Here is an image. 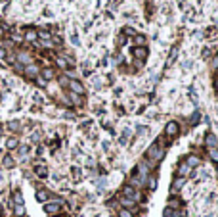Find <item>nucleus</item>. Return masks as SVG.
I'll return each instance as SVG.
<instances>
[{
    "label": "nucleus",
    "mask_w": 218,
    "mask_h": 217,
    "mask_svg": "<svg viewBox=\"0 0 218 217\" xmlns=\"http://www.w3.org/2000/svg\"><path fill=\"white\" fill-rule=\"evenodd\" d=\"M163 148H159V142H155L149 146V150H147V158H149L151 162H159L161 158H163Z\"/></svg>",
    "instance_id": "1"
},
{
    "label": "nucleus",
    "mask_w": 218,
    "mask_h": 217,
    "mask_svg": "<svg viewBox=\"0 0 218 217\" xmlns=\"http://www.w3.org/2000/svg\"><path fill=\"white\" fill-rule=\"evenodd\" d=\"M67 87H69V90H71L73 94H77V96H81V94H84V85H82V83H78L77 79H71Z\"/></svg>",
    "instance_id": "2"
},
{
    "label": "nucleus",
    "mask_w": 218,
    "mask_h": 217,
    "mask_svg": "<svg viewBox=\"0 0 218 217\" xmlns=\"http://www.w3.org/2000/svg\"><path fill=\"white\" fill-rule=\"evenodd\" d=\"M61 204H63V200H56V202H50L44 206V211L50 213V215H56V213H59V209H61Z\"/></svg>",
    "instance_id": "3"
},
{
    "label": "nucleus",
    "mask_w": 218,
    "mask_h": 217,
    "mask_svg": "<svg viewBox=\"0 0 218 217\" xmlns=\"http://www.w3.org/2000/svg\"><path fill=\"white\" fill-rule=\"evenodd\" d=\"M121 206H123L124 209H130V211H136V202H134V200L132 198H121Z\"/></svg>",
    "instance_id": "4"
},
{
    "label": "nucleus",
    "mask_w": 218,
    "mask_h": 217,
    "mask_svg": "<svg viewBox=\"0 0 218 217\" xmlns=\"http://www.w3.org/2000/svg\"><path fill=\"white\" fill-rule=\"evenodd\" d=\"M165 133H167L168 136H174V134H178V123H176V121H168Z\"/></svg>",
    "instance_id": "5"
},
{
    "label": "nucleus",
    "mask_w": 218,
    "mask_h": 217,
    "mask_svg": "<svg viewBox=\"0 0 218 217\" xmlns=\"http://www.w3.org/2000/svg\"><path fill=\"white\" fill-rule=\"evenodd\" d=\"M23 71H25V75H27V77H36V75H38V67H36V65H33V64L25 65V67H23Z\"/></svg>",
    "instance_id": "6"
},
{
    "label": "nucleus",
    "mask_w": 218,
    "mask_h": 217,
    "mask_svg": "<svg viewBox=\"0 0 218 217\" xmlns=\"http://www.w3.org/2000/svg\"><path fill=\"white\" fill-rule=\"evenodd\" d=\"M205 144H207L209 148H216V146H218L216 134H207V136H205Z\"/></svg>",
    "instance_id": "7"
},
{
    "label": "nucleus",
    "mask_w": 218,
    "mask_h": 217,
    "mask_svg": "<svg viewBox=\"0 0 218 217\" xmlns=\"http://www.w3.org/2000/svg\"><path fill=\"white\" fill-rule=\"evenodd\" d=\"M36 200H38V202H48V200H50V192L44 190V188L36 190Z\"/></svg>",
    "instance_id": "8"
},
{
    "label": "nucleus",
    "mask_w": 218,
    "mask_h": 217,
    "mask_svg": "<svg viewBox=\"0 0 218 217\" xmlns=\"http://www.w3.org/2000/svg\"><path fill=\"white\" fill-rule=\"evenodd\" d=\"M17 64H31V56H29V54H25V52H19V54H17Z\"/></svg>",
    "instance_id": "9"
},
{
    "label": "nucleus",
    "mask_w": 218,
    "mask_h": 217,
    "mask_svg": "<svg viewBox=\"0 0 218 217\" xmlns=\"http://www.w3.org/2000/svg\"><path fill=\"white\" fill-rule=\"evenodd\" d=\"M184 183H186V179H184V177H178V179L172 183V192H178V190L184 186Z\"/></svg>",
    "instance_id": "10"
},
{
    "label": "nucleus",
    "mask_w": 218,
    "mask_h": 217,
    "mask_svg": "<svg viewBox=\"0 0 218 217\" xmlns=\"http://www.w3.org/2000/svg\"><path fill=\"white\" fill-rule=\"evenodd\" d=\"M163 215H165V217H180L182 213L178 211V209H174V208H167V209H165V213H163Z\"/></svg>",
    "instance_id": "11"
},
{
    "label": "nucleus",
    "mask_w": 218,
    "mask_h": 217,
    "mask_svg": "<svg viewBox=\"0 0 218 217\" xmlns=\"http://www.w3.org/2000/svg\"><path fill=\"white\" fill-rule=\"evenodd\" d=\"M42 79H44V81H50V79H54V69H50V67H44V69H42Z\"/></svg>",
    "instance_id": "12"
},
{
    "label": "nucleus",
    "mask_w": 218,
    "mask_h": 217,
    "mask_svg": "<svg viewBox=\"0 0 218 217\" xmlns=\"http://www.w3.org/2000/svg\"><path fill=\"white\" fill-rule=\"evenodd\" d=\"M199 163H201L199 158H195V156H190V158L186 160V165H187V167H197Z\"/></svg>",
    "instance_id": "13"
},
{
    "label": "nucleus",
    "mask_w": 218,
    "mask_h": 217,
    "mask_svg": "<svg viewBox=\"0 0 218 217\" xmlns=\"http://www.w3.org/2000/svg\"><path fill=\"white\" fill-rule=\"evenodd\" d=\"M14 213H15V217H25V206H14Z\"/></svg>",
    "instance_id": "14"
},
{
    "label": "nucleus",
    "mask_w": 218,
    "mask_h": 217,
    "mask_svg": "<svg viewBox=\"0 0 218 217\" xmlns=\"http://www.w3.org/2000/svg\"><path fill=\"white\" fill-rule=\"evenodd\" d=\"M190 171H191V167H187L186 163H182V165L178 167V173H180V177H184V179H186V175L190 173Z\"/></svg>",
    "instance_id": "15"
},
{
    "label": "nucleus",
    "mask_w": 218,
    "mask_h": 217,
    "mask_svg": "<svg viewBox=\"0 0 218 217\" xmlns=\"http://www.w3.org/2000/svg\"><path fill=\"white\" fill-rule=\"evenodd\" d=\"M209 156H210V160H212V162L218 163V148H210V150H209Z\"/></svg>",
    "instance_id": "16"
},
{
    "label": "nucleus",
    "mask_w": 218,
    "mask_h": 217,
    "mask_svg": "<svg viewBox=\"0 0 218 217\" xmlns=\"http://www.w3.org/2000/svg\"><path fill=\"white\" fill-rule=\"evenodd\" d=\"M134 56H136V58H145V56H147V50H145V48H136V50H134Z\"/></svg>",
    "instance_id": "17"
},
{
    "label": "nucleus",
    "mask_w": 218,
    "mask_h": 217,
    "mask_svg": "<svg viewBox=\"0 0 218 217\" xmlns=\"http://www.w3.org/2000/svg\"><path fill=\"white\" fill-rule=\"evenodd\" d=\"M134 42L138 44V48H142V46L145 44V38L142 37V35H136V37H134Z\"/></svg>",
    "instance_id": "18"
},
{
    "label": "nucleus",
    "mask_w": 218,
    "mask_h": 217,
    "mask_svg": "<svg viewBox=\"0 0 218 217\" xmlns=\"http://www.w3.org/2000/svg\"><path fill=\"white\" fill-rule=\"evenodd\" d=\"M14 204H15V206H21V204H23V196H21V192H15V194H14Z\"/></svg>",
    "instance_id": "19"
},
{
    "label": "nucleus",
    "mask_w": 218,
    "mask_h": 217,
    "mask_svg": "<svg viewBox=\"0 0 218 217\" xmlns=\"http://www.w3.org/2000/svg\"><path fill=\"white\" fill-rule=\"evenodd\" d=\"M119 217H134V213L130 211V209H121V211H119Z\"/></svg>",
    "instance_id": "20"
},
{
    "label": "nucleus",
    "mask_w": 218,
    "mask_h": 217,
    "mask_svg": "<svg viewBox=\"0 0 218 217\" xmlns=\"http://www.w3.org/2000/svg\"><path fill=\"white\" fill-rule=\"evenodd\" d=\"M36 175H38V177H46V175H48L46 167H36Z\"/></svg>",
    "instance_id": "21"
},
{
    "label": "nucleus",
    "mask_w": 218,
    "mask_h": 217,
    "mask_svg": "<svg viewBox=\"0 0 218 217\" xmlns=\"http://www.w3.org/2000/svg\"><path fill=\"white\" fill-rule=\"evenodd\" d=\"M8 127L12 131H19V127H21V125H19V121H12V123H8Z\"/></svg>",
    "instance_id": "22"
},
{
    "label": "nucleus",
    "mask_w": 218,
    "mask_h": 217,
    "mask_svg": "<svg viewBox=\"0 0 218 217\" xmlns=\"http://www.w3.org/2000/svg\"><path fill=\"white\" fill-rule=\"evenodd\" d=\"M6 146H8L10 150H12V148H15V146H17V139H10L8 142H6Z\"/></svg>",
    "instance_id": "23"
},
{
    "label": "nucleus",
    "mask_w": 218,
    "mask_h": 217,
    "mask_svg": "<svg viewBox=\"0 0 218 217\" xmlns=\"http://www.w3.org/2000/svg\"><path fill=\"white\" fill-rule=\"evenodd\" d=\"M4 167H14V160H12L10 156L4 158Z\"/></svg>",
    "instance_id": "24"
},
{
    "label": "nucleus",
    "mask_w": 218,
    "mask_h": 217,
    "mask_svg": "<svg viewBox=\"0 0 218 217\" xmlns=\"http://www.w3.org/2000/svg\"><path fill=\"white\" fill-rule=\"evenodd\" d=\"M36 37L44 38V41H50V33H48V31H40V33H38V35H36Z\"/></svg>",
    "instance_id": "25"
},
{
    "label": "nucleus",
    "mask_w": 218,
    "mask_h": 217,
    "mask_svg": "<svg viewBox=\"0 0 218 217\" xmlns=\"http://www.w3.org/2000/svg\"><path fill=\"white\" fill-rule=\"evenodd\" d=\"M35 38H36V33L35 31H29L27 33V41H35Z\"/></svg>",
    "instance_id": "26"
},
{
    "label": "nucleus",
    "mask_w": 218,
    "mask_h": 217,
    "mask_svg": "<svg viewBox=\"0 0 218 217\" xmlns=\"http://www.w3.org/2000/svg\"><path fill=\"white\" fill-rule=\"evenodd\" d=\"M58 65H59V67H67V60L59 58V60H58Z\"/></svg>",
    "instance_id": "27"
},
{
    "label": "nucleus",
    "mask_w": 218,
    "mask_h": 217,
    "mask_svg": "<svg viewBox=\"0 0 218 217\" xmlns=\"http://www.w3.org/2000/svg\"><path fill=\"white\" fill-rule=\"evenodd\" d=\"M155 183H157V181H155V177H151V179H149V185H147V186L153 190V188H155Z\"/></svg>",
    "instance_id": "28"
},
{
    "label": "nucleus",
    "mask_w": 218,
    "mask_h": 217,
    "mask_svg": "<svg viewBox=\"0 0 218 217\" xmlns=\"http://www.w3.org/2000/svg\"><path fill=\"white\" fill-rule=\"evenodd\" d=\"M4 58H6V50L4 48H0V60H4Z\"/></svg>",
    "instance_id": "29"
},
{
    "label": "nucleus",
    "mask_w": 218,
    "mask_h": 217,
    "mask_svg": "<svg viewBox=\"0 0 218 217\" xmlns=\"http://www.w3.org/2000/svg\"><path fill=\"white\" fill-rule=\"evenodd\" d=\"M36 83L40 85V87H44V85H46V81H44V79H36Z\"/></svg>",
    "instance_id": "30"
},
{
    "label": "nucleus",
    "mask_w": 218,
    "mask_h": 217,
    "mask_svg": "<svg viewBox=\"0 0 218 217\" xmlns=\"http://www.w3.org/2000/svg\"><path fill=\"white\" fill-rule=\"evenodd\" d=\"M212 67H218V56L214 58V62H212Z\"/></svg>",
    "instance_id": "31"
},
{
    "label": "nucleus",
    "mask_w": 218,
    "mask_h": 217,
    "mask_svg": "<svg viewBox=\"0 0 218 217\" xmlns=\"http://www.w3.org/2000/svg\"><path fill=\"white\" fill-rule=\"evenodd\" d=\"M214 87H216V90H218V81H216V83H214Z\"/></svg>",
    "instance_id": "32"
},
{
    "label": "nucleus",
    "mask_w": 218,
    "mask_h": 217,
    "mask_svg": "<svg viewBox=\"0 0 218 217\" xmlns=\"http://www.w3.org/2000/svg\"><path fill=\"white\" fill-rule=\"evenodd\" d=\"M216 175H218V169H216Z\"/></svg>",
    "instance_id": "33"
}]
</instances>
